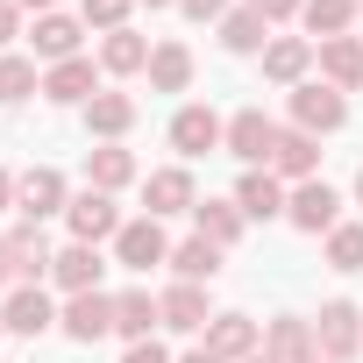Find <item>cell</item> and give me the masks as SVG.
<instances>
[{
  "label": "cell",
  "instance_id": "40",
  "mask_svg": "<svg viewBox=\"0 0 363 363\" xmlns=\"http://www.w3.org/2000/svg\"><path fill=\"white\" fill-rule=\"evenodd\" d=\"M15 193H22V178H8V171H0V214L15 207Z\"/></svg>",
  "mask_w": 363,
  "mask_h": 363
},
{
  "label": "cell",
  "instance_id": "21",
  "mask_svg": "<svg viewBox=\"0 0 363 363\" xmlns=\"http://www.w3.org/2000/svg\"><path fill=\"white\" fill-rule=\"evenodd\" d=\"M8 242H15V264H22V285H43V278H50V264H57V250H50L43 221H15V228H8Z\"/></svg>",
  "mask_w": 363,
  "mask_h": 363
},
{
  "label": "cell",
  "instance_id": "16",
  "mask_svg": "<svg viewBox=\"0 0 363 363\" xmlns=\"http://www.w3.org/2000/svg\"><path fill=\"white\" fill-rule=\"evenodd\" d=\"M157 313H164L171 335H207V320H214L207 285H171V292H157Z\"/></svg>",
  "mask_w": 363,
  "mask_h": 363
},
{
  "label": "cell",
  "instance_id": "34",
  "mask_svg": "<svg viewBox=\"0 0 363 363\" xmlns=\"http://www.w3.org/2000/svg\"><path fill=\"white\" fill-rule=\"evenodd\" d=\"M328 264H335V271H363V228H356V221L328 228Z\"/></svg>",
  "mask_w": 363,
  "mask_h": 363
},
{
  "label": "cell",
  "instance_id": "48",
  "mask_svg": "<svg viewBox=\"0 0 363 363\" xmlns=\"http://www.w3.org/2000/svg\"><path fill=\"white\" fill-rule=\"evenodd\" d=\"M356 8H363V0H356Z\"/></svg>",
  "mask_w": 363,
  "mask_h": 363
},
{
  "label": "cell",
  "instance_id": "15",
  "mask_svg": "<svg viewBox=\"0 0 363 363\" xmlns=\"http://www.w3.org/2000/svg\"><path fill=\"white\" fill-rule=\"evenodd\" d=\"M93 93H100L93 57H65V65H50V72H43V100H50V107H86Z\"/></svg>",
  "mask_w": 363,
  "mask_h": 363
},
{
  "label": "cell",
  "instance_id": "32",
  "mask_svg": "<svg viewBox=\"0 0 363 363\" xmlns=\"http://www.w3.org/2000/svg\"><path fill=\"white\" fill-rule=\"evenodd\" d=\"M363 8H356V0H306V8H299V22L328 43V36H349V22H356Z\"/></svg>",
  "mask_w": 363,
  "mask_h": 363
},
{
  "label": "cell",
  "instance_id": "33",
  "mask_svg": "<svg viewBox=\"0 0 363 363\" xmlns=\"http://www.w3.org/2000/svg\"><path fill=\"white\" fill-rule=\"evenodd\" d=\"M128 15H135V0H79V22H86V29H100V36L128 29Z\"/></svg>",
  "mask_w": 363,
  "mask_h": 363
},
{
  "label": "cell",
  "instance_id": "19",
  "mask_svg": "<svg viewBox=\"0 0 363 363\" xmlns=\"http://www.w3.org/2000/svg\"><path fill=\"white\" fill-rule=\"evenodd\" d=\"M306 65H313V43L306 36H271L264 43V79L271 86H306Z\"/></svg>",
  "mask_w": 363,
  "mask_h": 363
},
{
  "label": "cell",
  "instance_id": "46",
  "mask_svg": "<svg viewBox=\"0 0 363 363\" xmlns=\"http://www.w3.org/2000/svg\"><path fill=\"white\" fill-rule=\"evenodd\" d=\"M0 335H8V320H0Z\"/></svg>",
  "mask_w": 363,
  "mask_h": 363
},
{
  "label": "cell",
  "instance_id": "6",
  "mask_svg": "<svg viewBox=\"0 0 363 363\" xmlns=\"http://www.w3.org/2000/svg\"><path fill=\"white\" fill-rule=\"evenodd\" d=\"M114 264L121 271H157V264H171V235H164V221H121V235H114Z\"/></svg>",
  "mask_w": 363,
  "mask_h": 363
},
{
  "label": "cell",
  "instance_id": "37",
  "mask_svg": "<svg viewBox=\"0 0 363 363\" xmlns=\"http://www.w3.org/2000/svg\"><path fill=\"white\" fill-rule=\"evenodd\" d=\"M178 15H186V22H221L228 0H178Z\"/></svg>",
  "mask_w": 363,
  "mask_h": 363
},
{
  "label": "cell",
  "instance_id": "14",
  "mask_svg": "<svg viewBox=\"0 0 363 363\" xmlns=\"http://www.w3.org/2000/svg\"><path fill=\"white\" fill-rule=\"evenodd\" d=\"M0 320H8V335H50L57 328V299L43 285H15L8 306H0Z\"/></svg>",
  "mask_w": 363,
  "mask_h": 363
},
{
  "label": "cell",
  "instance_id": "18",
  "mask_svg": "<svg viewBox=\"0 0 363 363\" xmlns=\"http://www.w3.org/2000/svg\"><path fill=\"white\" fill-rule=\"evenodd\" d=\"M79 36H86V22H79V15H36V29H29V43H36V57H43V65L79 57Z\"/></svg>",
  "mask_w": 363,
  "mask_h": 363
},
{
  "label": "cell",
  "instance_id": "3",
  "mask_svg": "<svg viewBox=\"0 0 363 363\" xmlns=\"http://www.w3.org/2000/svg\"><path fill=\"white\" fill-rule=\"evenodd\" d=\"M65 228H72V242H114L121 235V207H114V193H72V207H65Z\"/></svg>",
  "mask_w": 363,
  "mask_h": 363
},
{
  "label": "cell",
  "instance_id": "11",
  "mask_svg": "<svg viewBox=\"0 0 363 363\" xmlns=\"http://www.w3.org/2000/svg\"><path fill=\"white\" fill-rule=\"evenodd\" d=\"M200 349H207V356H221V363H250V356L264 349V335H257V320H250V313H214Z\"/></svg>",
  "mask_w": 363,
  "mask_h": 363
},
{
  "label": "cell",
  "instance_id": "44",
  "mask_svg": "<svg viewBox=\"0 0 363 363\" xmlns=\"http://www.w3.org/2000/svg\"><path fill=\"white\" fill-rule=\"evenodd\" d=\"M250 363H278V356H264V349H257V356H250Z\"/></svg>",
  "mask_w": 363,
  "mask_h": 363
},
{
  "label": "cell",
  "instance_id": "42",
  "mask_svg": "<svg viewBox=\"0 0 363 363\" xmlns=\"http://www.w3.org/2000/svg\"><path fill=\"white\" fill-rule=\"evenodd\" d=\"M22 8H36V15H57V0H22Z\"/></svg>",
  "mask_w": 363,
  "mask_h": 363
},
{
  "label": "cell",
  "instance_id": "35",
  "mask_svg": "<svg viewBox=\"0 0 363 363\" xmlns=\"http://www.w3.org/2000/svg\"><path fill=\"white\" fill-rule=\"evenodd\" d=\"M22 15H29V8H22V0H0V50H8V43L22 36Z\"/></svg>",
  "mask_w": 363,
  "mask_h": 363
},
{
  "label": "cell",
  "instance_id": "24",
  "mask_svg": "<svg viewBox=\"0 0 363 363\" xmlns=\"http://www.w3.org/2000/svg\"><path fill=\"white\" fill-rule=\"evenodd\" d=\"M320 79L335 93H356L363 86V36H328L320 43Z\"/></svg>",
  "mask_w": 363,
  "mask_h": 363
},
{
  "label": "cell",
  "instance_id": "45",
  "mask_svg": "<svg viewBox=\"0 0 363 363\" xmlns=\"http://www.w3.org/2000/svg\"><path fill=\"white\" fill-rule=\"evenodd\" d=\"M150 8H178V0H150Z\"/></svg>",
  "mask_w": 363,
  "mask_h": 363
},
{
  "label": "cell",
  "instance_id": "26",
  "mask_svg": "<svg viewBox=\"0 0 363 363\" xmlns=\"http://www.w3.org/2000/svg\"><path fill=\"white\" fill-rule=\"evenodd\" d=\"M128 128H135V100H128V93H93V100H86V135L121 143Z\"/></svg>",
  "mask_w": 363,
  "mask_h": 363
},
{
  "label": "cell",
  "instance_id": "9",
  "mask_svg": "<svg viewBox=\"0 0 363 363\" xmlns=\"http://www.w3.org/2000/svg\"><path fill=\"white\" fill-rule=\"evenodd\" d=\"M143 207H150V221H164V214H193V207H200V193H193V171H186V164H164V171H150V178H143Z\"/></svg>",
  "mask_w": 363,
  "mask_h": 363
},
{
  "label": "cell",
  "instance_id": "30",
  "mask_svg": "<svg viewBox=\"0 0 363 363\" xmlns=\"http://www.w3.org/2000/svg\"><path fill=\"white\" fill-rule=\"evenodd\" d=\"M193 86V50L186 43H157L150 50V93H186Z\"/></svg>",
  "mask_w": 363,
  "mask_h": 363
},
{
  "label": "cell",
  "instance_id": "31",
  "mask_svg": "<svg viewBox=\"0 0 363 363\" xmlns=\"http://www.w3.org/2000/svg\"><path fill=\"white\" fill-rule=\"evenodd\" d=\"M29 93H43V79H36V57L0 50V107H22Z\"/></svg>",
  "mask_w": 363,
  "mask_h": 363
},
{
  "label": "cell",
  "instance_id": "29",
  "mask_svg": "<svg viewBox=\"0 0 363 363\" xmlns=\"http://www.w3.org/2000/svg\"><path fill=\"white\" fill-rule=\"evenodd\" d=\"M150 50H157V43H143L135 29H114V36L100 43V72H114V79H135V72H150Z\"/></svg>",
  "mask_w": 363,
  "mask_h": 363
},
{
  "label": "cell",
  "instance_id": "39",
  "mask_svg": "<svg viewBox=\"0 0 363 363\" xmlns=\"http://www.w3.org/2000/svg\"><path fill=\"white\" fill-rule=\"evenodd\" d=\"M15 285H22V264H15V242L0 235V292H15Z\"/></svg>",
  "mask_w": 363,
  "mask_h": 363
},
{
  "label": "cell",
  "instance_id": "7",
  "mask_svg": "<svg viewBox=\"0 0 363 363\" xmlns=\"http://www.w3.org/2000/svg\"><path fill=\"white\" fill-rule=\"evenodd\" d=\"M57 328L93 349L100 335H114V292H72V299L57 306Z\"/></svg>",
  "mask_w": 363,
  "mask_h": 363
},
{
  "label": "cell",
  "instance_id": "25",
  "mask_svg": "<svg viewBox=\"0 0 363 363\" xmlns=\"http://www.w3.org/2000/svg\"><path fill=\"white\" fill-rule=\"evenodd\" d=\"M86 186H93V193L135 186V157H128L121 143H93V150H86Z\"/></svg>",
  "mask_w": 363,
  "mask_h": 363
},
{
  "label": "cell",
  "instance_id": "1",
  "mask_svg": "<svg viewBox=\"0 0 363 363\" xmlns=\"http://www.w3.org/2000/svg\"><path fill=\"white\" fill-rule=\"evenodd\" d=\"M342 121H349V93H335L328 79L292 86V128H306V135H335Z\"/></svg>",
  "mask_w": 363,
  "mask_h": 363
},
{
  "label": "cell",
  "instance_id": "12",
  "mask_svg": "<svg viewBox=\"0 0 363 363\" xmlns=\"http://www.w3.org/2000/svg\"><path fill=\"white\" fill-rule=\"evenodd\" d=\"M285 200H292V186L264 164V171H242V186H235V207L250 214V221H285Z\"/></svg>",
  "mask_w": 363,
  "mask_h": 363
},
{
  "label": "cell",
  "instance_id": "27",
  "mask_svg": "<svg viewBox=\"0 0 363 363\" xmlns=\"http://www.w3.org/2000/svg\"><path fill=\"white\" fill-rule=\"evenodd\" d=\"M171 271H178V285H214L221 278V250L207 235H186V242H171Z\"/></svg>",
  "mask_w": 363,
  "mask_h": 363
},
{
  "label": "cell",
  "instance_id": "22",
  "mask_svg": "<svg viewBox=\"0 0 363 363\" xmlns=\"http://www.w3.org/2000/svg\"><path fill=\"white\" fill-rule=\"evenodd\" d=\"M100 250L93 242H72V250H57V264H50V278H57V292L72 299V292H100Z\"/></svg>",
  "mask_w": 363,
  "mask_h": 363
},
{
  "label": "cell",
  "instance_id": "36",
  "mask_svg": "<svg viewBox=\"0 0 363 363\" xmlns=\"http://www.w3.org/2000/svg\"><path fill=\"white\" fill-rule=\"evenodd\" d=\"M121 363H178V356H171V349L150 335V342H128V356H121Z\"/></svg>",
  "mask_w": 363,
  "mask_h": 363
},
{
  "label": "cell",
  "instance_id": "4",
  "mask_svg": "<svg viewBox=\"0 0 363 363\" xmlns=\"http://www.w3.org/2000/svg\"><path fill=\"white\" fill-rule=\"evenodd\" d=\"M313 349H320L328 363H349V356L363 349V313H356L349 299H328V306L313 313Z\"/></svg>",
  "mask_w": 363,
  "mask_h": 363
},
{
  "label": "cell",
  "instance_id": "5",
  "mask_svg": "<svg viewBox=\"0 0 363 363\" xmlns=\"http://www.w3.org/2000/svg\"><path fill=\"white\" fill-rule=\"evenodd\" d=\"M271 143H278V121H271L264 107L228 114V135H221V150H228V157H242L250 171H264V164H271Z\"/></svg>",
  "mask_w": 363,
  "mask_h": 363
},
{
  "label": "cell",
  "instance_id": "17",
  "mask_svg": "<svg viewBox=\"0 0 363 363\" xmlns=\"http://www.w3.org/2000/svg\"><path fill=\"white\" fill-rule=\"evenodd\" d=\"M157 328H164V313H157V292H150V285L114 292V335H121V342H150Z\"/></svg>",
  "mask_w": 363,
  "mask_h": 363
},
{
  "label": "cell",
  "instance_id": "28",
  "mask_svg": "<svg viewBox=\"0 0 363 363\" xmlns=\"http://www.w3.org/2000/svg\"><path fill=\"white\" fill-rule=\"evenodd\" d=\"M264 43H271V22H264L257 8H228V15H221V50H235V57H264Z\"/></svg>",
  "mask_w": 363,
  "mask_h": 363
},
{
  "label": "cell",
  "instance_id": "43",
  "mask_svg": "<svg viewBox=\"0 0 363 363\" xmlns=\"http://www.w3.org/2000/svg\"><path fill=\"white\" fill-rule=\"evenodd\" d=\"M356 207H363V171H356Z\"/></svg>",
  "mask_w": 363,
  "mask_h": 363
},
{
  "label": "cell",
  "instance_id": "13",
  "mask_svg": "<svg viewBox=\"0 0 363 363\" xmlns=\"http://www.w3.org/2000/svg\"><path fill=\"white\" fill-rule=\"evenodd\" d=\"M271 171L285 178V186H306V178L320 171V135H306V128H278V143H271Z\"/></svg>",
  "mask_w": 363,
  "mask_h": 363
},
{
  "label": "cell",
  "instance_id": "10",
  "mask_svg": "<svg viewBox=\"0 0 363 363\" xmlns=\"http://www.w3.org/2000/svg\"><path fill=\"white\" fill-rule=\"evenodd\" d=\"M221 135H228V121L214 107H200V100L171 114V150L178 157H207V150H221Z\"/></svg>",
  "mask_w": 363,
  "mask_h": 363
},
{
  "label": "cell",
  "instance_id": "38",
  "mask_svg": "<svg viewBox=\"0 0 363 363\" xmlns=\"http://www.w3.org/2000/svg\"><path fill=\"white\" fill-rule=\"evenodd\" d=\"M250 8H257V15H264V22L278 29V22H292V15L306 8V0H250Z\"/></svg>",
  "mask_w": 363,
  "mask_h": 363
},
{
  "label": "cell",
  "instance_id": "47",
  "mask_svg": "<svg viewBox=\"0 0 363 363\" xmlns=\"http://www.w3.org/2000/svg\"><path fill=\"white\" fill-rule=\"evenodd\" d=\"M313 363H328V356H313Z\"/></svg>",
  "mask_w": 363,
  "mask_h": 363
},
{
  "label": "cell",
  "instance_id": "20",
  "mask_svg": "<svg viewBox=\"0 0 363 363\" xmlns=\"http://www.w3.org/2000/svg\"><path fill=\"white\" fill-rule=\"evenodd\" d=\"M242 228H250V214H242L235 200H200V207H193V235H207L214 250H235Z\"/></svg>",
  "mask_w": 363,
  "mask_h": 363
},
{
  "label": "cell",
  "instance_id": "2",
  "mask_svg": "<svg viewBox=\"0 0 363 363\" xmlns=\"http://www.w3.org/2000/svg\"><path fill=\"white\" fill-rule=\"evenodd\" d=\"M285 221L299 235H328V228H342V193L328 178H306V186H292V200H285Z\"/></svg>",
  "mask_w": 363,
  "mask_h": 363
},
{
  "label": "cell",
  "instance_id": "41",
  "mask_svg": "<svg viewBox=\"0 0 363 363\" xmlns=\"http://www.w3.org/2000/svg\"><path fill=\"white\" fill-rule=\"evenodd\" d=\"M178 363H221V356H207V349H186V356H178Z\"/></svg>",
  "mask_w": 363,
  "mask_h": 363
},
{
  "label": "cell",
  "instance_id": "8",
  "mask_svg": "<svg viewBox=\"0 0 363 363\" xmlns=\"http://www.w3.org/2000/svg\"><path fill=\"white\" fill-rule=\"evenodd\" d=\"M65 207H72L65 171H50V164L22 171V193H15V214H22V221H50V214H65Z\"/></svg>",
  "mask_w": 363,
  "mask_h": 363
},
{
  "label": "cell",
  "instance_id": "23",
  "mask_svg": "<svg viewBox=\"0 0 363 363\" xmlns=\"http://www.w3.org/2000/svg\"><path fill=\"white\" fill-rule=\"evenodd\" d=\"M264 356H278V363H313V356H320V349H313V320L278 313V320L264 328Z\"/></svg>",
  "mask_w": 363,
  "mask_h": 363
}]
</instances>
